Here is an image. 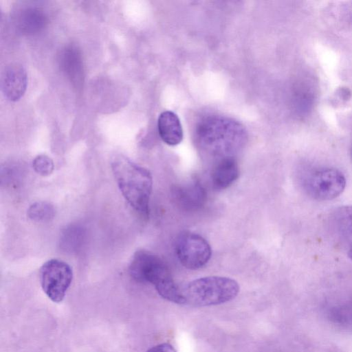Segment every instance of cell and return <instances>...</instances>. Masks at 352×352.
<instances>
[{
	"label": "cell",
	"mask_w": 352,
	"mask_h": 352,
	"mask_svg": "<svg viewBox=\"0 0 352 352\" xmlns=\"http://www.w3.org/2000/svg\"><path fill=\"white\" fill-rule=\"evenodd\" d=\"M172 194L176 203L186 210H196L206 201V190L197 181L175 186Z\"/></svg>",
	"instance_id": "cell-9"
},
{
	"label": "cell",
	"mask_w": 352,
	"mask_h": 352,
	"mask_svg": "<svg viewBox=\"0 0 352 352\" xmlns=\"http://www.w3.org/2000/svg\"><path fill=\"white\" fill-rule=\"evenodd\" d=\"M239 292L238 283L230 278L212 276L193 280L181 285L180 305L206 307L234 299Z\"/></svg>",
	"instance_id": "cell-3"
},
{
	"label": "cell",
	"mask_w": 352,
	"mask_h": 352,
	"mask_svg": "<svg viewBox=\"0 0 352 352\" xmlns=\"http://www.w3.org/2000/svg\"><path fill=\"white\" fill-rule=\"evenodd\" d=\"M28 215L34 221H47L53 218L54 209L52 205L46 201H38L32 204L28 210Z\"/></svg>",
	"instance_id": "cell-16"
},
{
	"label": "cell",
	"mask_w": 352,
	"mask_h": 352,
	"mask_svg": "<svg viewBox=\"0 0 352 352\" xmlns=\"http://www.w3.org/2000/svg\"><path fill=\"white\" fill-rule=\"evenodd\" d=\"M333 223L348 257L352 260V205L336 208L333 216Z\"/></svg>",
	"instance_id": "cell-11"
},
{
	"label": "cell",
	"mask_w": 352,
	"mask_h": 352,
	"mask_svg": "<svg viewBox=\"0 0 352 352\" xmlns=\"http://www.w3.org/2000/svg\"><path fill=\"white\" fill-rule=\"evenodd\" d=\"M349 18L351 21H352V1L350 3V5L349 6Z\"/></svg>",
	"instance_id": "cell-19"
},
{
	"label": "cell",
	"mask_w": 352,
	"mask_h": 352,
	"mask_svg": "<svg viewBox=\"0 0 352 352\" xmlns=\"http://www.w3.org/2000/svg\"><path fill=\"white\" fill-rule=\"evenodd\" d=\"M146 352H177L173 345L165 342L150 348Z\"/></svg>",
	"instance_id": "cell-18"
},
{
	"label": "cell",
	"mask_w": 352,
	"mask_h": 352,
	"mask_svg": "<svg viewBox=\"0 0 352 352\" xmlns=\"http://www.w3.org/2000/svg\"><path fill=\"white\" fill-rule=\"evenodd\" d=\"M175 252L180 263L189 270L205 266L211 258L212 250L208 241L199 234L185 231L178 235Z\"/></svg>",
	"instance_id": "cell-7"
},
{
	"label": "cell",
	"mask_w": 352,
	"mask_h": 352,
	"mask_svg": "<svg viewBox=\"0 0 352 352\" xmlns=\"http://www.w3.org/2000/svg\"><path fill=\"white\" fill-rule=\"evenodd\" d=\"M1 82L4 96L11 101H16L23 96L26 89V72L19 64H10L5 68Z\"/></svg>",
	"instance_id": "cell-8"
},
{
	"label": "cell",
	"mask_w": 352,
	"mask_h": 352,
	"mask_svg": "<svg viewBox=\"0 0 352 352\" xmlns=\"http://www.w3.org/2000/svg\"><path fill=\"white\" fill-rule=\"evenodd\" d=\"M32 166L38 175L44 177L51 175L54 168L52 160L45 155L36 156L33 160Z\"/></svg>",
	"instance_id": "cell-17"
},
{
	"label": "cell",
	"mask_w": 352,
	"mask_h": 352,
	"mask_svg": "<svg viewBox=\"0 0 352 352\" xmlns=\"http://www.w3.org/2000/svg\"><path fill=\"white\" fill-rule=\"evenodd\" d=\"M15 22L16 28L21 33L32 35L41 32L45 28L47 16L41 8L28 6L19 10Z\"/></svg>",
	"instance_id": "cell-12"
},
{
	"label": "cell",
	"mask_w": 352,
	"mask_h": 352,
	"mask_svg": "<svg viewBox=\"0 0 352 352\" xmlns=\"http://www.w3.org/2000/svg\"><path fill=\"white\" fill-rule=\"evenodd\" d=\"M60 65L70 80L77 86L82 82L83 65L78 49L69 45L63 49L60 55Z\"/></svg>",
	"instance_id": "cell-15"
},
{
	"label": "cell",
	"mask_w": 352,
	"mask_h": 352,
	"mask_svg": "<svg viewBox=\"0 0 352 352\" xmlns=\"http://www.w3.org/2000/svg\"><path fill=\"white\" fill-rule=\"evenodd\" d=\"M157 128L160 137L168 145H177L183 140L184 133L179 118L171 111H165L160 115Z\"/></svg>",
	"instance_id": "cell-14"
},
{
	"label": "cell",
	"mask_w": 352,
	"mask_h": 352,
	"mask_svg": "<svg viewBox=\"0 0 352 352\" xmlns=\"http://www.w3.org/2000/svg\"><path fill=\"white\" fill-rule=\"evenodd\" d=\"M300 181L307 195L318 201L336 198L342 193L346 184L344 174L338 168L329 166L307 170L301 176Z\"/></svg>",
	"instance_id": "cell-5"
},
{
	"label": "cell",
	"mask_w": 352,
	"mask_h": 352,
	"mask_svg": "<svg viewBox=\"0 0 352 352\" xmlns=\"http://www.w3.org/2000/svg\"><path fill=\"white\" fill-rule=\"evenodd\" d=\"M316 100L315 82L305 76L295 86L293 93L294 112L299 118H306L311 112Z\"/></svg>",
	"instance_id": "cell-10"
},
{
	"label": "cell",
	"mask_w": 352,
	"mask_h": 352,
	"mask_svg": "<svg viewBox=\"0 0 352 352\" xmlns=\"http://www.w3.org/2000/svg\"><path fill=\"white\" fill-rule=\"evenodd\" d=\"M246 132L240 123L222 116L204 118L196 129L200 148L217 161L234 157L246 142Z\"/></svg>",
	"instance_id": "cell-1"
},
{
	"label": "cell",
	"mask_w": 352,
	"mask_h": 352,
	"mask_svg": "<svg viewBox=\"0 0 352 352\" xmlns=\"http://www.w3.org/2000/svg\"><path fill=\"white\" fill-rule=\"evenodd\" d=\"M239 168L234 157H226L218 160L211 173V182L217 190L230 186L239 177Z\"/></svg>",
	"instance_id": "cell-13"
},
{
	"label": "cell",
	"mask_w": 352,
	"mask_h": 352,
	"mask_svg": "<svg viewBox=\"0 0 352 352\" xmlns=\"http://www.w3.org/2000/svg\"><path fill=\"white\" fill-rule=\"evenodd\" d=\"M129 272L136 281L153 285L158 294L175 282L165 261L158 255L145 250L134 253Z\"/></svg>",
	"instance_id": "cell-4"
},
{
	"label": "cell",
	"mask_w": 352,
	"mask_h": 352,
	"mask_svg": "<svg viewBox=\"0 0 352 352\" xmlns=\"http://www.w3.org/2000/svg\"><path fill=\"white\" fill-rule=\"evenodd\" d=\"M351 316H352V314H351Z\"/></svg>",
	"instance_id": "cell-20"
},
{
	"label": "cell",
	"mask_w": 352,
	"mask_h": 352,
	"mask_svg": "<svg viewBox=\"0 0 352 352\" xmlns=\"http://www.w3.org/2000/svg\"><path fill=\"white\" fill-rule=\"evenodd\" d=\"M111 166L124 199L135 211L147 217L153 187L150 171L122 155L114 156Z\"/></svg>",
	"instance_id": "cell-2"
},
{
	"label": "cell",
	"mask_w": 352,
	"mask_h": 352,
	"mask_svg": "<svg viewBox=\"0 0 352 352\" xmlns=\"http://www.w3.org/2000/svg\"><path fill=\"white\" fill-rule=\"evenodd\" d=\"M72 279L73 272L70 265L59 259H50L40 269L41 287L54 302L63 301Z\"/></svg>",
	"instance_id": "cell-6"
}]
</instances>
